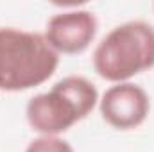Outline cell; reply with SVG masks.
Returning a JSON list of instances; mask_svg holds the SVG:
<instances>
[{"mask_svg":"<svg viewBox=\"0 0 154 152\" xmlns=\"http://www.w3.org/2000/svg\"><path fill=\"white\" fill-rule=\"evenodd\" d=\"M25 152H74L68 141L56 138V136H41L38 140L31 141Z\"/></svg>","mask_w":154,"mask_h":152,"instance_id":"cell-6","label":"cell"},{"mask_svg":"<svg viewBox=\"0 0 154 152\" xmlns=\"http://www.w3.org/2000/svg\"><path fill=\"white\" fill-rule=\"evenodd\" d=\"M59 63L43 34L0 27V91H22L50 79Z\"/></svg>","mask_w":154,"mask_h":152,"instance_id":"cell-1","label":"cell"},{"mask_svg":"<svg viewBox=\"0 0 154 152\" xmlns=\"http://www.w3.org/2000/svg\"><path fill=\"white\" fill-rule=\"evenodd\" d=\"M154 66V27L127 22L115 27L93 52V68L111 82H124Z\"/></svg>","mask_w":154,"mask_h":152,"instance_id":"cell-3","label":"cell"},{"mask_svg":"<svg viewBox=\"0 0 154 152\" xmlns=\"http://www.w3.org/2000/svg\"><path fill=\"white\" fill-rule=\"evenodd\" d=\"M151 100L143 88L131 82L111 86L100 100V114L113 129L129 131L142 125L149 114Z\"/></svg>","mask_w":154,"mask_h":152,"instance_id":"cell-4","label":"cell"},{"mask_svg":"<svg viewBox=\"0 0 154 152\" xmlns=\"http://www.w3.org/2000/svg\"><path fill=\"white\" fill-rule=\"evenodd\" d=\"M97 99V88L88 79L79 75L65 77L50 91L29 100V125L43 136H56L86 118L95 108Z\"/></svg>","mask_w":154,"mask_h":152,"instance_id":"cell-2","label":"cell"},{"mask_svg":"<svg viewBox=\"0 0 154 152\" xmlns=\"http://www.w3.org/2000/svg\"><path fill=\"white\" fill-rule=\"evenodd\" d=\"M97 34V18L90 11H65L54 14L45 29L47 43L57 54H81Z\"/></svg>","mask_w":154,"mask_h":152,"instance_id":"cell-5","label":"cell"}]
</instances>
